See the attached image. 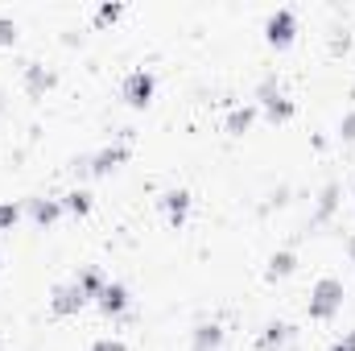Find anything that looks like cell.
Masks as SVG:
<instances>
[{
    "label": "cell",
    "instance_id": "cell-2",
    "mask_svg": "<svg viewBox=\"0 0 355 351\" xmlns=\"http://www.w3.org/2000/svg\"><path fill=\"white\" fill-rule=\"evenodd\" d=\"M257 99H261V108H265V116L272 120V124H285V120H293V112H297V103L285 95V87H281L272 75H268V79H261Z\"/></svg>",
    "mask_w": 355,
    "mask_h": 351
},
{
    "label": "cell",
    "instance_id": "cell-9",
    "mask_svg": "<svg viewBox=\"0 0 355 351\" xmlns=\"http://www.w3.org/2000/svg\"><path fill=\"white\" fill-rule=\"evenodd\" d=\"M223 348V323H198L190 331V351H219Z\"/></svg>",
    "mask_w": 355,
    "mask_h": 351
},
{
    "label": "cell",
    "instance_id": "cell-13",
    "mask_svg": "<svg viewBox=\"0 0 355 351\" xmlns=\"http://www.w3.org/2000/svg\"><path fill=\"white\" fill-rule=\"evenodd\" d=\"M293 268H297V257H293L289 248H281V252H272V257H268L265 277H268V281H281V277H289Z\"/></svg>",
    "mask_w": 355,
    "mask_h": 351
},
{
    "label": "cell",
    "instance_id": "cell-4",
    "mask_svg": "<svg viewBox=\"0 0 355 351\" xmlns=\"http://www.w3.org/2000/svg\"><path fill=\"white\" fill-rule=\"evenodd\" d=\"M87 302H91V298L79 289V281H58V285L50 289V310H54L58 318H67V314H79Z\"/></svg>",
    "mask_w": 355,
    "mask_h": 351
},
{
    "label": "cell",
    "instance_id": "cell-3",
    "mask_svg": "<svg viewBox=\"0 0 355 351\" xmlns=\"http://www.w3.org/2000/svg\"><path fill=\"white\" fill-rule=\"evenodd\" d=\"M293 37H297V12L293 8H272L265 21V42L277 46V50H285Z\"/></svg>",
    "mask_w": 355,
    "mask_h": 351
},
{
    "label": "cell",
    "instance_id": "cell-23",
    "mask_svg": "<svg viewBox=\"0 0 355 351\" xmlns=\"http://www.w3.org/2000/svg\"><path fill=\"white\" fill-rule=\"evenodd\" d=\"M347 46H352V37H347L343 29H335V37H331V50H335V54H343Z\"/></svg>",
    "mask_w": 355,
    "mask_h": 351
},
{
    "label": "cell",
    "instance_id": "cell-17",
    "mask_svg": "<svg viewBox=\"0 0 355 351\" xmlns=\"http://www.w3.org/2000/svg\"><path fill=\"white\" fill-rule=\"evenodd\" d=\"M62 211H71V215L83 219V215L91 211V190H71V194L62 198Z\"/></svg>",
    "mask_w": 355,
    "mask_h": 351
},
{
    "label": "cell",
    "instance_id": "cell-19",
    "mask_svg": "<svg viewBox=\"0 0 355 351\" xmlns=\"http://www.w3.org/2000/svg\"><path fill=\"white\" fill-rule=\"evenodd\" d=\"M21 223V203H0V232H12Z\"/></svg>",
    "mask_w": 355,
    "mask_h": 351
},
{
    "label": "cell",
    "instance_id": "cell-20",
    "mask_svg": "<svg viewBox=\"0 0 355 351\" xmlns=\"http://www.w3.org/2000/svg\"><path fill=\"white\" fill-rule=\"evenodd\" d=\"M12 42H17V21L12 17H0V50L12 46Z\"/></svg>",
    "mask_w": 355,
    "mask_h": 351
},
{
    "label": "cell",
    "instance_id": "cell-21",
    "mask_svg": "<svg viewBox=\"0 0 355 351\" xmlns=\"http://www.w3.org/2000/svg\"><path fill=\"white\" fill-rule=\"evenodd\" d=\"M339 141H347V145H355V108L339 120Z\"/></svg>",
    "mask_w": 355,
    "mask_h": 351
},
{
    "label": "cell",
    "instance_id": "cell-15",
    "mask_svg": "<svg viewBox=\"0 0 355 351\" xmlns=\"http://www.w3.org/2000/svg\"><path fill=\"white\" fill-rule=\"evenodd\" d=\"M252 120H257V108H252V103L232 108V116H227V132H232V137H244V132L252 128Z\"/></svg>",
    "mask_w": 355,
    "mask_h": 351
},
{
    "label": "cell",
    "instance_id": "cell-25",
    "mask_svg": "<svg viewBox=\"0 0 355 351\" xmlns=\"http://www.w3.org/2000/svg\"><path fill=\"white\" fill-rule=\"evenodd\" d=\"M0 112H4V91H0Z\"/></svg>",
    "mask_w": 355,
    "mask_h": 351
},
{
    "label": "cell",
    "instance_id": "cell-10",
    "mask_svg": "<svg viewBox=\"0 0 355 351\" xmlns=\"http://www.w3.org/2000/svg\"><path fill=\"white\" fill-rule=\"evenodd\" d=\"M25 211H29V219H33L37 228H50V223L62 219V198H29Z\"/></svg>",
    "mask_w": 355,
    "mask_h": 351
},
{
    "label": "cell",
    "instance_id": "cell-22",
    "mask_svg": "<svg viewBox=\"0 0 355 351\" xmlns=\"http://www.w3.org/2000/svg\"><path fill=\"white\" fill-rule=\"evenodd\" d=\"M91 351H128V343H124V339H95Z\"/></svg>",
    "mask_w": 355,
    "mask_h": 351
},
{
    "label": "cell",
    "instance_id": "cell-14",
    "mask_svg": "<svg viewBox=\"0 0 355 351\" xmlns=\"http://www.w3.org/2000/svg\"><path fill=\"white\" fill-rule=\"evenodd\" d=\"M335 207H339V182H327V186H322V194H318V211H314V223H327V219L335 215Z\"/></svg>",
    "mask_w": 355,
    "mask_h": 351
},
{
    "label": "cell",
    "instance_id": "cell-24",
    "mask_svg": "<svg viewBox=\"0 0 355 351\" xmlns=\"http://www.w3.org/2000/svg\"><path fill=\"white\" fill-rule=\"evenodd\" d=\"M331 351H355V331H347V335H343V339H339Z\"/></svg>",
    "mask_w": 355,
    "mask_h": 351
},
{
    "label": "cell",
    "instance_id": "cell-11",
    "mask_svg": "<svg viewBox=\"0 0 355 351\" xmlns=\"http://www.w3.org/2000/svg\"><path fill=\"white\" fill-rule=\"evenodd\" d=\"M162 211H166V219L174 223V228H182L186 223V215H190V190H166L162 194Z\"/></svg>",
    "mask_w": 355,
    "mask_h": 351
},
{
    "label": "cell",
    "instance_id": "cell-18",
    "mask_svg": "<svg viewBox=\"0 0 355 351\" xmlns=\"http://www.w3.org/2000/svg\"><path fill=\"white\" fill-rule=\"evenodd\" d=\"M120 17H124V4H116V0H107V4L95 8V25H116Z\"/></svg>",
    "mask_w": 355,
    "mask_h": 351
},
{
    "label": "cell",
    "instance_id": "cell-7",
    "mask_svg": "<svg viewBox=\"0 0 355 351\" xmlns=\"http://www.w3.org/2000/svg\"><path fill=\"white\" fill-rule=\"evenodd\" d=\"M21 87H25L29 99H42L46 91L54 87V71L42 67V62H25V71H21Z\"/></svg>",
    "mask_w": 355,
    "mask_h": 351
},
{
    "label": "cell",
    "instance_id": "cell-1",
    "mask_svg": "<svg viewBox=\"0 0 355 351\" xmlns=\"http://www.w3.org/2000/svg\"><path fill=\"white\" fill-rule=\"evenodd\" d=\"M343 298H347V289H343V281H339V277H318V281H314V289H310L306 310H310V318H314V323H327V318H335V314L343 310Z\"/></svg>",
    "mask_w": 355,
    "mask_h": 351
},
{
    "label": "cell",
    "instance_id": "cell-8",
    "mask_svg": "<svg viewBox=\"0 0 355 351\" xmlns=\"http://www.w3.org/2000/svg\"><path fill=\"white\" fill-rule=\"evenodd\" d=\"M95 306H99V310H103L107 318H116V314H124V310H128V289H124L120 281H107V285L99 289Z\"/></svg>",
    "mask_w": 355,
    "mask_h": 351
},
{
    "label": "cell",
    "instance_id": "cell-12",
    "mask_svg": "<svg viewBox=\"0 0 355 351\" xmlns=\"http://www.w3.org/2000/svg\"><path fill=\"white\" fill-rule=\"evenodd\" d=\"M293 339V327L289 323H281V318H272V323H265V331H261V351H281L285 343Z\"/></svg>",
    "mask_w": 355,
    "mask_h": 351
},
{
    "label": "cell",
    "instance_id": "cell-16",
    "mask_svg": "<svg viewBox=\"0 0 355 351\" xmlns=\"http://www.w3.org/2000/svg\"><path fill=\"white\" fill-rule=\"evenodd\" d=\"M75 281H79V289H83V293H87L91 302H95V298H99V289H103V285H107V277H103V273H99V268H95V264H91V268H83V273H79V277H75Z\"/></svg>",
    "mask_w": 355,
    "mask_h": 351
},
{
    "label": "cell",
    "instance_id": "cell-6",
    "mask_svg": "<svg viewBox=\"0 0 355 351\" xmlns=\"http://www.w3.org/2000/svg\"><path fill=\"white\" fill-rule=\"evenodd\" d=\"M124 162H128V145H124V141H116V145H103L99 153H91V157H87V174L103 178V174H112V170H120Z\"/></svg>",
    "mask_w": 355,
    "mask_h": 351
},
{
    "label": "cell",
    "instance_id": "cell-5",
    "mask_svg": "<svg viewBox=\"0 0 355 351\" xmlns=\"http://www.w3.org/2000/svg\"><path fill=\"white\" fill-rule=\"evenodd\" d=\"M153 95H157V79H153V71H132L128 79H124V103L128 108H149L153 103Z\"/></svg>",
    "mask_w": 355,
    "mask_h": 351
}]
</instances>
